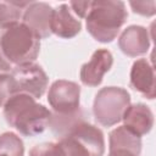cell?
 <instances>
[{"label": "cell", "instance_id": "6da1fadb", "mask_svg": "<svg viewBox=\"0 0 156 156\" xmlns=\"http://www.w3.org/2000/svg\"><path fill=\"white\" fill-rule=\"evenodd\" d=\"M51 112L27 94L13 95L4 106L6 122L26 136L41 134L49 126Z\"/></svg>", "mask_w": 156, "mask_h": 156}, {"label": "cell", "instance_id": "7a4b0ae2", "mask_svg": "<svg viewBox=\"0 0 156 156\" xmlns=\"http://www.w3.org/2000/svg\"><path fill=\"white\" fill-rule=\"evenodd\" d=\"M126 5L119 0L91 1V7L85 17L87 30L100 43H111L127 21Z\"/></svg>", "mask_w": 156, "mask_h": 156}, {"label": "cell", "instance_id": "3957f363", "mask_svg": "<svg viewBox=\"0 0 156 156\" xmlns=\"http://www.w3.org/2000/svg\"><path fill=\"white\" fill-rule=\"evenodd\" d=\"M0 50L10 63H33L40 51V39L26 24L18 22L0 29Z\"/></svg>", "mask_w": 156, "mask_h": 156}, {"label": "cell", "instance_id": "277c9868", "mask_svg": "<svg viewBox=\"0 0 156 156\" xmlns=\"http://www.w3.org/2000/svg\"><path fill=\"white\" fill-rule=\"evenodd\" d=\"M66 156H102L105 139L102 132L87 121L77 124L66 136L58 140Z\"/></svg>", "mask_w": 156, "mask_h": 156}, {"label": "cell", "instance_id": "5b68a950", "mask_svg": "<svg viewBox=\"0 0 156 156\" xmlns=\"http://www.w3.org/2000/svg\"><path fill=\"white\" fill-rule=\"evenodd\" d=\"M130 105L129 93L119 87H106L98 91L93 104L94 117L104 127H112L122 121Z\"/></svg>", "mask_w": 156, "mask_h": 156}, {"label": "cell", "instance_id": "8992f818", "mask_svg": "<svg viewBox=\"0 0 156 156\" xmlns=\"http://www.w3.org/2000/svg\"><path fill=\"white\" fill-rule=\"evenodd\" d=\"M15 82L16 94H27L34 99H39L46 90L49 78L45 71L35 63L16 66L11 71Z\"/></svg>", "mask_w": 156, "mask_h": 156}, {"label": "cell", "instance_id": "52a82bcc", "mask_svg": "<svg viewBox=\"0 0 156 156\" xmlns=\"http://www.w3.org/2000/svg\"><path fill=\"white\" fill-rule=\"evenodd\" d=\"M80 87L71 80H55L48 94V101L56 113H73L80 110Z\"/></svg>", "mask_w": 156, "mask_h": 156}, {"label": "cell", "instance_id": "ba28073f", "mask_svg": "<svg viewBox=\"0 0 156 156\" xmlns=\"http://www.w3.org/2000/svg\"><path fill=\"white\" fill-rule=\"evenodd\" d=\"M54 9L46 2L32 1L22 13V23L33 30L39 39L50 37L51 33V18Z\"/></svg>", "mask_w": 156, "mask_h": 156}, {"label": "cell", "instance_id": "9c48e42d", "mask_svg": "<svg viewBox=\"0 0 156 156\" xmlns=\"http://www.w3.org/2000/svg\"><path fill=\"white\" fill-rule=\"evenodd\" d=\"M113 65V56L106 49H99L94 51L91 58L84 63L80 68V80L84 85L98 87Z\"/></svg>", "mask_w": 156, "mask_h": 156}, {"label": "cell", "instance_id": "30bf717a", "mask_svg": "<svg viewBox=\"0 0 156 156\" xmlns=\"http://www.w3.org/2000/svg\"><path fill=\"white\" fill-rule=\"evenodd\" d=\"M121 51L130 57H136L147 52L150 48V35L145 27L129 26L127 27L118 39Z\"/></svg>", "mask_w": 156, "mask_h": 156}, {"label": "cell", "instance_id": "8fae6325", "mask_svg": "<svg viewBox=\"0 0 156 156\" xmlns=\"http://www.w3.org/2000/svg\"><path fill=\"white\" fill-rule=\"evenodd\" d=\"M141 152V138L127 129L117 127L110 133L108 156H139Z\"/></svg>", "mask_w": 156, "mask_h": 156}, {"label": "cell", "instance_id": "7c38bea8", "mask_svg": "<svg viewBox=\"0 0 156 156\" xmlns=\"http://www.w3.org/2000/svg\"><path fill=\"white\" fill-rule=\"evenodd\" d=\"M130 85L146 99L155 98V73L146 58L136 60L130 69Z\"/></svg>", "mask_w": 156, "mask_h": 156}, {"label": "cell", "instance_id": "4fadbf2b", "mask_svg": "<svg viewBox=\"0 0 156 156\" xmlns=\"http://www.w3.org/2000/svg\"><path fill=\"white\" fill-rule=\"evenodd\" d=\"M123 126L136 134L143 136L147 134L154 126V115L151 110L144 104L129 105L122 117Z\"/></svg>", "mask_w": 156, "mask_h": 156}, {"label": "cell", "instance_id": "5bb4252c", "mask_svg": "<svg viewBox=\"0 0 156 156\" xmlns=\"http://www.w3.org/2000/svg\"><path fill=\"white\" fill-rule=\"evenodd\" d=\"M80 29V21L73 16L67 4H62L54 10L51 18V33L63 39H71L74 38Z\"/></svg>", "mask_w": 156, "mask_h": 156}, {"label": "cell", "instance_id": "9a60e30c", "mask_svg": "<svg viewBox=\"0 0 156 156\" xmlns=\"http://www.w3.org/2000/svg\"><path fill=\"white\" fill-rule=\"evenodd\" d=\"M85 121V116L83 110H78L73 113H51L49 127L54 135L60 140L66 136L77 124Z\"/></svg>", "mask_w": 156, "mask_h": 156}, {"label": "cell", "instance_id": "2e32d148", "mask_svg": "<svg viewBox=\"0 0 156 156\" xmlns=\"http://www.w3.org/2000/svg\"><path fill=\"white\" fill-rule=\"evenodd\" d=\"M32 1H0V29L18 23L22 11Z\"/></svg>", "mask_w": 156, "mask_h": 156}, {"label": "cell", "instance_id": "e0dca14e", "mask_svg": "<svg viewBox=\"0 0 156 156\" xmlns=\"http://www.w3.org/2000/svg\"><path fill=\"white\" fill-rule=\"evenodd\" d=\"M24 145L22 139L11 132L0 135V156H23Z\"/></svg>", "mask_w": 156, "mask_h": 156}, {"label": "cell", "instance_id": "ac0fdd59", "mask_svg": "<svg viewBox=\"0 0 156 156\" xmlns=\"http://www.w3.org/2000/svg\"><path fill=\"white\" fill-rule=\"evenodd\" d=\"M13 95H16V88L11 73L0 74V107L5 106Z\"/></svg>", "mask_w": 156, "mask_h": 156}, {"label": "cell", "instance_id": "d6986e66", "mask_svg": "<svg viewBox=\"0 0 156 156\" xmlns=\"http://www.w3.org/2000/svg\"><path fill=\"white\" fill-rule=\"evenodd\" d=\"M29 156H66V154L58 143H43L35 145L29 151Z\"/></svg>", "mask_w": 156, "mask_h": 156}, {"label": "cell", "instance_id": "ffe728a7", "mask_svg": "<svg viewBox=\"0 0 156 156\" xmlns=\"http://www.w3.org/2000/svg\"><path fill=\"white\" fill-rule=\"evenodd\" d=\"M130 7L135 13H139L141 16H154L156 12V2L155 1H130Z\"/></svg>", "mask_w": 156, "mask_h": 156}, {"label": "cell", "instance_id": "44dd1931", "mask_svg": "<svg viewBox=\"0 0 156 156\" xmlns=\"http://www.w3.org/2000/svg\"><path fill=\"white\" fill-rule=\"evenodd\" d=\"M69 6L72 7V11L80 18H85L90 7H91V1H71Z\"/></svg>", "mask_w": 156, "mask_h": 156}, {"label": "cell", "instance_id": "7402d4cb", "mask_svg": "<svg viewBox=\"0 0 156 156\" xmlns=\"http://www.w3.org/2000/svg\"><path fill=\"white\" fill-rule=\"evenodd\" d=\"M11 71H12L11 63L6 60V57L4 56L2 51L0 50V74H6V73H9Z\"/></svg>", "mask_w": 156, "mask_h": 156}]
</instances>
